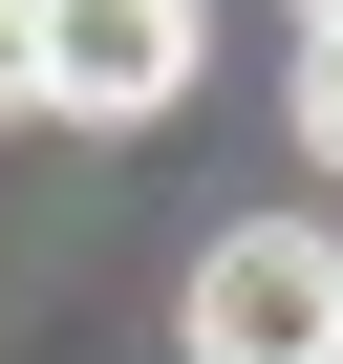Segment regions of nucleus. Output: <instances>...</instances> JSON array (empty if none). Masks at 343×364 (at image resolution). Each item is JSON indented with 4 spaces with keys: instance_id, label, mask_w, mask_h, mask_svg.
Segmentation results:
<instances>
[{
    "instance_id": "20e7f679",
    "label": "nucleus",
    "mask_w": 343,
    "mask_h": 364,
    "mask_svg": "<svg viewBox=\"0 0 343 364\" xmlns=\"http://www.w3.org/2000/svg\"><path fill=\"white\" fill-rule=\"evenodd\" d=\"M0 107H22V0H0Z\"/></svg>"
},
{
    "instance_id": "f03ea898",
    "label": "nucleus",
    "mask_w": 343,
    "mask_h": 364,
    "mask_svg": "<svg viewBox=\"0 0 343 364\" xmlns=\"http://www.w3.org/2000/svg\"><path fill=\"white\" fill-rule=\"evenodd\" d=\"M194 0H22V107L65 129H150V107H194Z\"/></svg>"
},
{
    "instance_id": "7ed1b4c3",
    "label": "nucleus",
    "mask_w": 343,
    "mask_h": 364,
    "mask_svg": "<svg viewBox=\"0 0 343 364\" xmlns=\"http://www.w3.org/2000/svg\"><path fill=\"white\" fill-rule=\"evenodd\" d=\"M300 150H343V43H300Z\"/></svg>"
},
{
    "instance_id": "f257e3e1",
    "label": "nucleus",
    "mask_w": 343,
    "mask_h": 364,
    "mask_svg": "<svg viewBox=\"0 0 343 364\" xmlns=\"http://www.w3.org/2000/svg\"><path fill=\"white\" fill-rule=\"evenodd\" d=\"M172 343L194 364H343V236L322 215H236L194 257V300H172Z\"/></svg>"
},
{
    "instance_id": "39448f33",
    "label": "nucleus",
    "mask_w": 343,
    "mask_h": 364,
    "mask_svg": "<svg viewBox=\"0 0 343 364\" xmlns=\"http://www.w3.org/2000/svg\"><path fill=\"white\" fill-rule=\"evenodd\" d=\"M300 43H343V0H300Z\"/></svg>"
}]
</instances>
